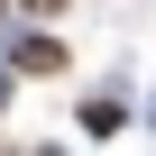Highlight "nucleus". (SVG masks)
<instances>
[{"label": "nucleus", "mask_w": 156, "mask_h": 156, "mask_svg": "<svg viewBox=\"0 0 156 156\" xmlns=\"http://www.w3.org/2000/svg\"><path fill=\"white\" fill-rule=\"evenodd\" d=\"M9 64H19V73H64V37H46V28H28V37L9 46Z\"/></svg>", "instance_id": "1"}, {"label": "nucleus", "mask_w": 156, "mask_h": 156, "mask_svg": "<svg viewBox=\"0 0 156 156\" xmlns=\"http://www.w3.org/2000/svg\"><path fill=\"white\" fill-rule=\"evenodd\" d=\"M83 129H92V138H119V129H129V101H119V92H92V101H83Z\"/></svg>", "instance_id": "2"}, {"label": "nucleus", "mask_w": 156, "mask_h": 156, "mask_svg": "<svg viewBox=\"0 0 156 156\" xmlns=\"http://www.w3.org/2000/svg\"><path fill=\"white\" fill-rule=\"evenodd\" d=\"M19 9H28V19L46 28V19H64V0H19Z\"/></svg>", "instance_id": "3"}, {"label": "nucleus", "mask_w": 156, "mask_h": 156, "mask_svg": "<svg viewBox=\"0 0 156 156\" xmlns=\"http://www.w3.org/2000/svg\"><path fill=\"white\" fill-rule=\"evenodd\" d=\"M46 156H64V147H46Z\"/></svg>", "instance_id": "4"}]
</instances>
